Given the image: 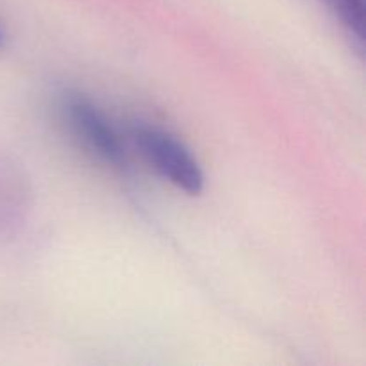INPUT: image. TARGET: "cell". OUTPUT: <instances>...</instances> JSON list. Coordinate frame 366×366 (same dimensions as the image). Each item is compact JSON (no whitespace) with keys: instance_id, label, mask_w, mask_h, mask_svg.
<instances>
[{"instance_id":"obj_1","label":"cell","mask_w":366,"mask_h":366,"mask_svg":"<svg viewBox=\"0 0 366 366\" xmlns=\"http://www.w3.org/2000/svg\"><path fill=\"white\" fill-rule=\"evenodd\" d=\"M132 143L164 181L192 197L202 193L206 182L202 167L177 136L154 125H136Z\"/></svg>"},{"instance_id":"obj_2","label":"cell","mask_w":366,"mask_h":366,"mask_svg":"<svg viewBox=\"0 0 366 366\" xmlns=\"http://www.w3.org/2000/svg\"><path fill=\"white\" fill-rule=\"evenodd\" d=\"M64 120L77 142L107 167L124 170L127 150L106 114L82 95H68L63 102Z\"/></svg>"},{"instance_id":"obj_3","label":"cell","mask_w":366,"mask_h":366,"mask_svg":"<svg viewBox=\"0 0 366 366\" xmlns=\"http://www.w3.org/2000/svg\"><path fill=\"white\" fill-rule=\"evenodd\" d=\"M340 20L352 38L363 45L365 39V0H322Z\"/></svg>"},{"instance_id":"obj_4","label":"cell","mask_w":366,"mask_h":366,"mask_svg":"<svg viewBox=\"0 0 366 366\" xmlns=\"http://www.w3.org/2000/svg\"><path fill=\"white\" fill-rule=\"evenodd\" d=\"M0 43H2V31H0Z\"/></svg>"}]
</instances>
